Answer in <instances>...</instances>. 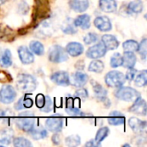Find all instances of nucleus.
<instances>
[{"instance_id": "nucleus-1", "label": "nucleus", "mask_w": 147, "mask_h": 147, "mask_svg": "<svg viewBox=\"0 0 147 147\" xmlns=\"http://www.w3.org/2000/svg\"><path fill=\"white\" fill-rule=\"evenodd\" d=\"M37 84L36 79L30 74L21 73L16 78V88L22 93H32L37 88Z\"/></svg>"}, {"instance_id": "nucleus-2", "label": "nucleus", "mask_w": 147, "mask_h": 147, "mask_svg": "<svg viewBox=\"0 0 147 147\" xmlns=\"http://www.w3.org/2000/svg\"><path fill=\"white\" fill-rule=\"evenodd\" d=\"M15 123L20 130L30 134L33 128L34 127V124H35V119L34 114L28 111L22 112L15 120Z\"/></svg>"}, {"instance_id": "nucleus-3", "label": "nucleus", "mask_w": 147, "mask_h": 147, "mask_svg": "<svg viewBox=\"0 0 147 147\" xmlns=\"http://www.w3.org/2000/svg\"><path fill=\"white\" fill-rule=\"evenodd\" d=\"M115 96L117 99L124 102H134L139 96H140V93L129 86H121L117 88L115 92Z\"/></svg>"}, {"instance_id": "nucleus-4", "label": "nucleus", "mask_w": 147, "mask_h": 147, "mask_svg": "<svg viewBox=\"0 0 147 147\" xmlns=\"http://www.w3.org/2000/svg\"><path fill=\"white\" fill-rule=\"evenodd\" d=\"M68 54L61 46L53 45L49 48L48 52V59L52 63H62L68 59Z\"/></svg>"}, {"instance_id": "nucleus-5", "label": "nucleus", "mask_w": 147, "mask_h": 147, "mask_svg": "<svg viewBox=\"0 0 147 147\" xmlns=\"http://www.w3.org/2000/svg\"><path fill=\"white\" fill-rule=\"evenodd\" d=\"M126 82L125 75L119 71H109L105 76V83L109 87L119 88Z\"/></svg>"}, {"instance_id": "nucleus-6", "label": "nucleus", "mask_w": 147, "mask_h": 147, "mask_svg": "<svg viewBox=\"0 0 147 147\" xmlns=\"http://www.w3.org/2000/svg\"><path fill=\"white\" fill-rule=\"evenodd\" d=\"M16 91L11 85H3L0 90V102L3 104H9L16 98Z\"/></svg>"}, {"instance_id": "nucleus-7", "label": "nucleus", "mask_w": 147, "mask_h": 147, "mask_svg": "<svg viewBox=\"0 0 147 147\" xmlns=\"http://www.w3.org/2000/svg\"><path fill=\"white\" fill-rule=\"evenodd\" d=\"M106 53H107V49L102 44V42L100 41L93 45L87 50L86 56L87 58L91 59H99L104 57Z\"/></svg>"}, {"instance_id": "nucleus-8", "label": "nucleus", "mask_w": 147, "mask_h": 147, "mask_svg": "<svg viewBox=\"0 0 147 147\" xmlns=\"http://www.w3.org/2000/svg\"><path fill=\"white\" fill-rule=\"evenodd\" d=\"M64 121L60 115H53L46 121V127L52 133H60L63 129Z\"/></svg>"}, {"instance_id": "nucleus-9", "label": "nucleus", "mask_w": 147, "mask_h": 147, "mask_svg": "<svg viewBox=\"0 0 147 147\" xmlns=\"http://www.w3.org/2000/svg\"><path fill=\"white\" fill-rule=\"evenodd\" d=\"M51 80L57 85L59 86H69L70 84V76L67 71H59L53 73L50 77Z\"/></svg>"}, {"instance_id": "nucleus-10", "label": "nucleus", "mask_w": 147, "mask_h": 147, "mask_svg": "<svg viewBox=\"0 0 147 147\" xmlns=\"http://www.w3.org/2000/svg\"><path fill=\"white\" fill-rule=\"evenodd\" d=\"M88 81H89V76L86 73L82 72L80 71L72 73L71 76L70 77V84L78 88L84 87L88 83Z\"/></svg>"}, {"instance_id": "nucleus-11", "label": "nucleus", "mask_w": 147, "mask_h": 147, "mask_svg": "<svg viewBox=\"0 0 147 147\" xmlns=\"http://www.w3.org/2000/svg\"><path fill=\"white\" fill-rule=\"evenodd\" d=\"M146 102L141 97L139 96L134 102V104L129 108V111L131 113L146 116Z\"/></svg>"}, {"instance_id": "nucleus-12", "label": "nucleus", "mask_w": 147, "mask_h": 147, "mask_svg": "<svg viewBox=\"0 0 147 147\" xmlns=\"http://www.w3.org/2000/svg\"><path fill=\"white\" fill-rule=\"evenodd\" d=\"M17 52H18L19 59L23 65H30L34 61V53L27 47L25 46L19 47Z\"/></svg>"}, {"instance_id": "nucleus-13", "label": "nucleus", "mask_w": 147, "mask_h": 147, "mask_svg": "<svg viewBox=\"0 0 147 147\" xmlns=\"http://www.w3.org/2000/svg\"><path fill=\"white\" fill-rule=\"evenodd\" d=\"M94 25L101 32H109L112 30V23L110 19L104 16L96 17L94 20Z\"/></svg>"}, {"instance_id": "nucleus-14", "label": "nucleus", "mask_w": 147, "mask_h": 147, "mask_svg": "<svg viewBox=\"0 0 147 147\" xmlns=\"http://www.w3.org/2000/svg\"><path fill=\"white\" fill-rule=\"evenodd\" d=\"M128 125L130 128L136 134H142L146 132L147 123L146 121H141L136 117H131L128 120Z\"/></svg>"}, {"instance_id": "nucleus-15", "label": "nucleus", "mask_w": 147, "mask_h": 147, "mask_svg": "<svg viewBox=\"0 0 147 147\" xmlns=\"http://www.w3.org/2000/svg\"><path fill=\"white\" fill-rule=\"evenodd\" d=\"M65 51H66L67 54L71 56V57H78L81 54H83L84 48L81 43L72 41V42H69L66 45Z\"/></svg>"}, {"instance_id": "nucleus-16", "label": "nucleus", "mask_w": 147, "mask_h": 147, "mask_svg": "<svg viewBox=\"0 0 147 147\" xmlns=\"http://www.w3.org/2000/svg\"><path fill=\"white\" fill-rule=\"evenodd\" d=\"M89 0H69L70 8L78 13H83L89 8Z\"/></svg>"}, {"instance_id": "nucleus-17", "label": "nucleus", "mask_w": 147, "mask_h": 147, "mask_svg": "<svg viewBox=\"0 0 147 147\" xmlns=\"http://www.w3.org/2000/svg\"><path fill=\"white\" fill-rule=\"evenodd\" d=\"M102 42L107 50H115L120 45V42L117 40V38L112 34L102 35Z\"/></svg>"}, {"instance_id": "nucleus-18", "label": "nucleus", "mask_w": 147, "mask_h": 147, "mask_svg": "<svg viewBox=\"0 0 147 147\" xmlns=\"http://www.w3.org/2000/svg\"><path fill=\"white\" fill-rule=\"evenodd\" d=\"M144 9V4L142 0H134L130 2L127 6V12L128 15L135 16L140 14Z\"/></svg>"}, {"instance_id": "nucleus-19", "label": "nucleus", "mask_w": 147, "mask_h": 147, "mask_svg": "<svg viewBox=\"0 0 147 147\" xmlns=\"http://www.w3.org/2000/svg\"><path fill=\"white\" fill-rule=\"evenodd\" d=\"M91 84H92V87H93V90H94V93H95V96H96V98L99 101V102H103L108 96V91L107 90L102 87L100 84H98L97 82L94 81V80H91Z\"/></svg>"}, {"instance_id": "nucleus-20", "label": "nucleus", "mask_w": 147, "mask_h": 147, "mask_svg": "<svg viewBox=\"0 0 147 147\" xmlns=\"http://www.w3.org/2000/svg\"><path fill=\"white\" fill-rule=\"evenodd\" d=\"M125 115L120 112V111H112L109 117H108V121L111 126H120L122 125L125 122Z\"/></svg>"}, {"instance_id": "nucleus-21", "label": "nucleus", "mask_w": 147, "mask_h": 147, "mask_svg": "<svg viewBox=\"0 0 147 147\" xmlns=\"http://www.w3.org/2000/svg\"><path fill=\"white\" fill-rule=\"evenodd\" d=\"M137 62V57L133 52H124L122 55V66L129 69L134 68Z\"/></svg>"}, {"instance_id": "nucleus-22", "label": "nucleus", "mask_w": 147, "mask_h": 147, "mask_svg": "<svg viewBox=\"0 0 147 147\" xmlns=\"http://www.w3.org/2000/svg\"><path fill=\"white\" fill-rule=\"evenodd\" d=\"M73 22L77 28H80L84 30L89 29L90 27V16L87 14L80 15L73 20Z\"/></svg>"}, {"instance_id": "nucleus-23", "label": "nucleus", "mask_w": 147, "mask_h": 147, "mask_svg": "<svg viewBox=\"0 0 147 147\" xmlns=\"http://www.w3.org/2000/svg\"><path fill=\"white\" fill-rule=\"evenodd\" d=\"M99 8L106 13H115L117 10V3L115 0H99Z\"/></svg>"}, {"instance_id": "nucleus-24", "label": "nucleus", "mask_w": 147, "mask_h": 147, "mask_svg": "<svg viewBox=\"0 0 147 147\" xmlns=\"http://www.w3.org/2000/svg\"><path fill=\"white\" fill-rule=\"evenodd\" d=\"M14 139V131L11 128H3L0 130V144L9 145Z\"/></svg>"}, {"instance_id": "nucleus-25", "label": "nucleus", "mask_w": 147, "mask_h": 147, "mask_svg": "<svg viewBox=\"0 0 147 147\" xmlns=\"http://www.w3.org/2000/svg\"><path fill=\"white\" fill-rule=\"evenodd\" d=\"M61 29L63 31V33L66 34H74L78 32L77 30V27L74 25L73 20L67 18L64 23L61 26Z\"/></svg>"}, {"instance_id": "nucleus-26", "label": "nucleus", "mask_w": 147, "mask_h": 147, "mask_svg": "<svg viewBox=\"0 0 147 147\" xmlns=\"http://www.w3.org/2000/svg\"><path fill=\"white\" fill-rule=\"evenodd\" d=\"M29 50L35 55L41 56L45 53V47L43 44L38 40H32L29 43Z\"/></svg>"}, {"instance_id": "nucleus-27", "label": "nucleus", "mask_w": 147, "mask_h": 147, "mask_svg": "<svg viewBox=\"0 0 147 147\" xmlns=\"http://www.w3.org/2000/svg\"><path fill=\"white\" fill-rule=\"evenodd\" d=\"M31 136L34 140H43L46 139L47 137V131L46 128H44L43 127H34L33 130L31 131Z\"/></svg>"}, {"instance_id": "nucleus-28", "label": "nucleus", "mask_w": 147, "mask_h": 147, "mask_svg": "<svg viewBox=\"0 0 147 147\" xmlns=\"http://www.w3.org/2000/svg\"><path fill=\"white\" fill-rule=\"evenodd\" d=\"M0 65L3 67H9L12 65V55L9 49H5L0 57Z\"/></svg>"}, {"instance_id": "nucleus-29", "label": "nucleus", "mask_w": 147, "mask_h": 147, "mask_svg": "<svg viewBox=\"0 0 147 147\" xmlns=\"http://www.w3.org/2000/svg\"><path fill=\"white\" fill-rule=\"evenodd\" d=\"M89 71L95 72V73H102L104 70V64L102 61L99 59H94L91 61L88 67Z\"/></svg>"}, {"instance_id": "nucleus-30", "label": "nucleus", "mask_w": 147, "mask_h": 147, "mask_svg": "<svg viewBox=\"0 0 147 147\" xmlns=\"http://www.w3.org/2000/svg\"><path fill=\"white\" fill-rule=\"evenodd\" d=\"M110 130L108 127H102L101 128L98 129L96 134V138H95V141L101 145V143L109 135Z\"/></svg>"}, {"instance_id": "nucleus-31", "label": "nucleus", "mask_w": 147, "mask_h": 147, "mask_svg": "<svg viewBox=\"0 0 147 147\" xmlns=\"http://www.w3.org/2000/svg\"><path fill=\"white\" fill-rule=\"evenodd\" d=\"M137 75V74H136ZM134 84L138 87H144L147 84V71H141L137 76L134 78Z\"/></svg>"}, {"instance_id": "nucleus-32", "label": "nucleus", "mask_w": 147, "mask_h": 147, "mask_svg": "<svg viewBox=\"0 0 147 147\" xmlns=\"http://www.w3.org/2000/svg\"><path fill=\"white\" fill-rule=\"evenodd\" d=\"M122 47L125 52H133L135 53L138 51L139 43L134 40H127L122 44Z\"/></svg>"}, {"instance_id": "nucleus-33", "label": "nucleus", "mask_w": 147, "mask_h": 147, "mask_svg": "<svg viewBox=\"0 0 147 147\" xmlns=\"http://www.w3.org/2000/svg\"><path fill=\"white\" fill-rule=\"evenodd\" d=\"M81 144V138L78 134H73L66 137L65 139V145L69 147L78 146Z\"/></svg>"}, {"instance_id": "nucleus-34", "label": "nucleus", "mask_w": 147, "mask_h": 147, "mask_svg": "<svg viewBox=\"0 0 147 147\" xmlns=\"http://www.w3.org/2000/svg\"><path fill=\"white\" fill-rule=\"evenodd\" d=\"M13 145L14 146L16 147H30L32 146V143L27 140L26 138L24 137H16V138H14L13 140Z\"/></svg>"}, {"instance_id": "nucleus-35", "label": "nucleus", "mask_w": 147, "mask_h": 147, "mask_svg": "<svg viewBox=\"0 0 147 147\" xmlns=\"http://www.w3.org/2000/svg\"><path fill=\"white\" fill-rule=\"evenodd\" d=\"M122 65V55L120 53H115L110 59V66L112 68H117Z\"/></svg>"}, {"instance_id": "nucleus-36", "label": "nucleus", "mask_w": 147, "mask_h": 147, "mask_svg": "<svg viewBox=\"0 0 147 147\" xmlns=\"http://www.w3.org/2000/svg\"><path fill=\"white\" fill-rule=\"evenodd\" d=\"M65 112H66L70 116H71V117H76V118H78V117H86V116H87V115H86L84 112H83V111H81L79 109L74 108V107L66 108V109H65Z\"/></svg>"}, {"instance_id": "nucleus-37", "label": "nucleus", "mask_w": 147, "mask_h": 147, "mask_svg": "<svg viewBox=\"0 0 147 147\" xmlns=\"http://www.w3.org/2000/svg\"><path fill=\"white\" fill-rule=\"evenodd\" d=\"M138 52L140 53L141 58L143 60L146 59L147 55V39L146 38H143L142 40L140 41V43L139 44V48H138Z\"/></svg>"}, {"instance_id": "nucleus-38", "label": "nucleus", "mask_w": 147, "mask_h": 147, "mask_svg": "<svg viewBox=\"0 0 147 147\" xmlns=\"http://www.w3.org/2000/svg\"><path fill=\"white\" fill-rule=\"evenodd\" d=\"M98 39H99V36L97 34L94 32H90V33H88L84 37V42L85 43V45H90V44L96 43L98 40Z\"/></svg>"}, {"instance_id": "nucleus-39", "label": "nucleus", "mask_w": 147, "mask_h": 147, "mask_svg": "<svg viewBox=\"0 0 147 147\" xmlns=\"http://www.w3.org/2000/svg\"><path fill=\"white\" fill-rule=\"evenodd\" d=\"M53 103L52 98L50 96H46L44 107L40 110L42 112H45V113H50L53 110Z\"/></svg>"}, {"instance_id": "nucleus-40", "label": "nucleus", "mask_w": 147, "mask_h": 147, "mask_svg": "<svg viewBox=\"0 0 147 147\" xmlns=\"http://www.w3.org/2000/svg\"><path fill=\"white\" fill-rule=\"evenodd\" d=\"M89 96V93H88V90L83 87L79 88L76 92H75V97L78 98V99H81V100H85L87 99Z\"/></svg>"}, {"instance_id": "nucleus-41", "label": "nucleus", "mask_w": 147, "mask_h": 147, "mask_svg": "<svg viewBox=\"0 0 147 147\" xmlns=\"http://www.w3.org/2000/svg\"><path fill=\"white\" fill-rule=\"evenodd\" d=\"M45 100H46V96H44L42 94H38L36 96V97H35V104H36V107L39 109H41L44 107Z\"/></svg>"}, {"instance_id": "nucleus-42", "label": "nucleus", "mask_w": 147, "mask_h": 147, "mask_svg": "<svg viewBox=\"0 0 147 147\" xmlns=\"http://www.w3.org/2000/svg\"><path fill=\"white\" fill-rule=\"evenodd\" d=\"M137 72H138V71L136 69H134V68H129L128 71H127L126 75H125L126 80H127V81H133L134 79Z\"/></svg>"}, {"instance_id": "nucleus-43", "label": "nucleus", "mask_w": 147, "mask_h": 147, "mask_svg": "<svg viewBox=\"0 0 147 147\" xmlns=\"http://www.w3.org/2000/svg\"><path fill=\"white\" fill-rule=\"evenodd\" d=\"M10 81H12L11 76L4 71H0V82L6 83V82H10Z\"/></svg>"}, {"instance_id": "nucleus-44", "label": "nucleus", "mask_w": 147, "mask_h": 147, "mask_svg": "<svg viewBox=\"0 0 147 147\" xmlns=\"http://www.w3.org/2000/svg\"><path fill=\"white\" fill-rule=\"evenodd\" d=\"M33 100L29 97H24L22 96V104L24 109H30L33 106Z\"/></svg>"}, {"instance_id": "nucleus-45", "label": "nucleus", "mask_w": 147, "mask_h": 147, "mask_svg": "<svg viewBox=\"0 0 147 147\" xmlns=\"http://www.w3.org/2000/svg\"><path fill=\"white\" fill-rule=\"evenodd\" d=\"M52 142L55 146H59L61 143V137L59 133H54V134L52 137Z\"/></svg>"}, {"instance_id": "nucleus-46", "label": "nucleus", "mask_w": 147, "mask_h": 147, "mask_svg": "<svg viewBox=\"0 0 147 147\" xmlns=\"http://www.w3.org/2000/svg\"><path fill=\"white\" fill-rule=\"evenodd\" d=\"M26 4H27L26 2H22V3H20V5H19V11H20L22 14H26V13L28 11V5L24 8V6H25Z\"/></svg>"}, {"instance_id": "nucleus-47", "label": "nucleus", "mask_w": 147, "mask_h": 147, "mask_svg": "<svg viewBox=\"0 0 147 147\" xmlns=\"http://www.w3.org/2000/svg\"><path fill=\"white\" fill-rule=\"evenodd\" d=\"M14 109H15L16 110H22V109H24L23 104H22V97H21V98L18 100V102L15 104Z\"/></svg>"}, {"instance_id": "nucleus-48", "label": "nucleus", "mask_w": 147, "mask_h": 147, "mask_svg": "<svg viewBox=\"0 0 147 147\" xmlns=\"http://www.w3.org/2000/svg\"><path fill=\"white\" fill-rule=\"evenodd\" d=\"M85 146L87 147H96V146H101V145H99V144H97L96 141H95V140H89L86 144H85Z\"/></svg>"}, {"instance_id": "nucleus-49", "label": "nucleus", "mask_w": 147, "mask_h": 147, "mask_svg": "<svg viewBox=\"0 0 147 147\" xmlns=\"http://www.w3.org/2000/svg\"><path fill=\"white\" fill-rule=\"evenodd\" d=\"M71 107H73L72 98H67V100H66V108H71Z\"/></svg>"}, {"instance_id": "nucleus-50", "label": "nucleus", "mask_w": 147, "mask_h": 147, "mask_svg": "<svg viewBox=\"0 0 147 147\" xmlns=\"http://www.w3.org/2000/svg\"><path fill=\"white\" fill-rule=\"evenodd\" d=\"M7 0H0V5H2V4H3L5 2H6Z\"/></svg>"}, {"instance_id": "nucleus-51", "label": "nucleus", "mask_w": 147, "mask_h": 147, "mask_svg": "<svg viewBox=\"0 0 147 147\" xmlns=\"http://www.w3.org/2000/svg\"><path fill=\"white\" fill-rule=\"evenodd\" d=\"M2 117H3V113H2V112L0 111V120L2 119Z\"/></svg>"}, {"instance_id": "nucleus-52", "label": "nucleus", "mask_w": 147, "mask_h": 147, "mask_svg": "<svg viewBox=\"0 0 147 147\" xmlns=\"http://www.w3.org/2000/svg\"><path fill=\"white\" fill-rule=\"evenodd\" d=\"M123 146H130V145L129 144H125V145H123Z\"/></svg>"}]
</instances>
